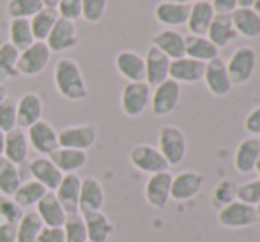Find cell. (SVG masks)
<instances>
[{"instance_id":"cell-30","label":"cell","mask_w":260,"mask_h":242,"mask_svg":"<svg viewBox=\"0 0 260 242\" xmlns=\"http://www.w3.org/2000/svg\"><path fill=\"white\" fill-rule=\"evenodd\" d=\"M83 219H85V226H87V240L108 242L113 230H115V226H113V223L110 221L108 216L103 211L89 212V214L83 216Z\"/></svg>"},{"instance_id":"cell-44","label":"cell","mask_w":260,"mask_h":242,"mask_svg":"<svg viewBox=\"0 0 260 242\" xmlns=\"http://www.w3.org/2000/svg\"><path fill=\"white\" fill-rule=\"evenodd\" d=\"M16 127V101L7 97L0 102V131L9 133Z\"/></svg>"},{"instance_id":"cell-49","label":"cell","mask_w":260,"mask_h":242,"mask_svg":"<svg viewBox=\"0 0 260 242\" xmlns=\"http://www.w3.org/2000/svg\"><path fill=\"white\" fill-rule=\"evenodd\" d=\"M0 242H16V225L0 223Z\"/></svg>"},{"instance_id":"cell-53","label":"cell","mask_w":260,"mask_h":242,"mask_svg":"<svg viewBox=\"0 0 260 242\" xmlns=\"http://www.w3.org/2000/svg\"><path fill=\"white\" fill-rule=\"evenodd\" d=\"M9 96H7V89H6V85L4 83H0V102L4 101V99H7Z\"/></svg>"},{"instance_id":"cell-33","label":"cell","mask_w":260,"mask_h":242,"mask_svg":"<svg viewBox=\"0 0 260 242\" xmlns=\"http://www.w3.org/2000/svg\"><path fill=\"white\" fill-rule=\"evenodd\" d=\"M46 193H48V189L32 179V181L21 182L20 188L16 189V193L13 194V200L16 201L23 211H30V209H36V205L41 201V198L45 196Z\"/></svg>"},{"instance_id":"cell-29","label":"cell","mask_w":260,"mask_h":242,"mask_svg":"<svg viewBox=\"0 0 260 242\" xmlns=\"http://www.w3.org/2000/svg\"><path fill=\"white\" fill-rule=\"evenodd\" d=\"M206 38L218 50L229 46L230 43L237 38V32L232 25L230 14H216L214 20H212V23H211V27H209Z\"/></svg>"},{"instance_id":"cell-3","label":"cell","mask_w":260,"mask_h":242,"mask_svg":"<svg viewBox=\"0 0 260 242\" xmlns=\"http://www.w3.org/2000/svg\"><path fill=\"white\" fill-rule=\"evenodd\" d=\"M218 223L229 230L248 228V226H253L258 223L257 209L239 200H234L219 209Z\"/></svg>"},{"instance_id":"cell-10","label":"cell","mask_w":260,"mask_h":242,"mask_svg":"<svg viewBox=\"0 0 260 242\" xmlns=\"http://www.w3.org/2000/svg\"><path fill=\"white\" fill-rule=\"evenodd\" d=\"M28 144H30L32 149L39 154V156L50 157L55 150L58 149V133L55 131V127L46 120H39L34 126L28 127Z\"/></svg>"},{"instance_id":"cell-9","label":"cell","mask_w":260,"mask_h":242,"mask_svg":"<svg viewBox=\"0 0 260 242\" xmlns=\"http://www.w3.org/2000/svg\"><path fill=\"white\" fill-rule=\"evenodd\" d=\"M98 140V127L94 124H80L68 126L58 131V147L76 150H89Z\"/></svg>"},{"instance_id":"cell-20","label":"cell","mask_w":260,"mask_h":242,"mask_svg":"<svg viewBox=\"0 0 260 242\" xmlns=\"http://www.w3.org/2000/svg\"><path fill=\"white\" fill-rule=\"evenodd\" d=\"M80 188H82V179L78 174H64L58 188L55 189L58 203L62 205L68 214L78 212V200H80Z\"/></svg>"},{"instance_id":"cell-18","label":"cell","mask_w":260,"mask_h":242,"mask_svg":"<svg viewBox=\"0 0 260 242\" xmlns=\"http://www.w3.org/2000/svg\"><path fill=\"white\" fill-rule=\"evenodd\" d=\"M28 170H30L32 179L41 186H45L48 191H55L58 188V184H60L62 177H64V174L55 166L53 161L45 156L32 159L30 164H28Z\"/></svg>"},{"instance_id":"cell-45","label":"cell","mask_w":260,"mask_h":242,"mask_svg":"<svg viewBox=\"0 0 260 242\" xmlns=\"http://www.w3.org/2000/svg\"><path fill=\"white\" fill-rule=\"evenodd\" d=\"M58 18L68 21H76L82 18V0H60L57 6Z\"/></svg>"},{"instance_id":"cell-52","label":"cell","mask_w":260,"mask_h":242,"mask_svg":"<svg viewBox=\"0 0 260 242\" xmlns=\"http://www.w3.org/2000/svg\"><path fill=\"white\" fill-rule=\"evenodd\" d=\"M4 145H6V133L0 131V156H4Z\"/></svg>"},{"instance_id":"cell-8","label":"cell","mask_w":260,"mask_h":242,"mask_svg":"<svg viewBox=\"0 0 260 242\" xmlns=\"http://www.w3.org/2000/svg\"><path fill=\"white\" fill-rule=\"evenodd\" d=\"M179 102H181V85L170 78L154 87V92L151 94V108L156 117H167L174 113Z\"/></svg>"},{"instance_id":"cell-22","label":"cell","mask_w":260,"mask_h":242,"mask_svg":"<svg viewBox=\"0 0 260 242\" xmlns=\"http://www.w3.org/2000/svg\"><path fill=\"white\" fill-rule=\"evenodd\" d=\"M260 157V140L257 136H248L237 145L234 154V166L241 175H248L255 171L257 161Z\"/></svg>"},{"instance_id":"cell-36","label":"cell","mask_w":260,"mask_h":242,"mask_svg":"<svg viewBox=\"0 0 260 242\" xmlns=\"http://www.w3.org/2000/svg\"><path fill=\"white\" fill-rule=\"evenodd\" d=\"M34 41L36 39H34V36H32L30 20L14 18V20L9 21V43L18 51L27 50Z\"/></svg>"},{"instance_id":"cell-19","label":"cell","mask_w":260,"mask_h":242,"mask_svg":"<svg viewBox=\"0 0 260 242\" xmlns=\"http://www.w3.org/2000/svg\"><path fill=\"white\" fill-rule=\"evenodd\" d=\"M204 71H206V64L199 60H193L189 57H182L177 60L170 62V69H168V78L181 83H197L204 78Z\"/></svg>"},{"instance_id":"cell-13","label":"cell","mask_w":260,"mask_h":242,"mask_svg":"<svg viewBox=\"0 0 260 242\" xmlns=\"http://www.w3.org/2000/svg\"><path fill=\"white\" fill-rule=\"evenodd\" d=\"M172 177L170 171H161V174L149 175L145 182V200L151 207L165 209L170 200V188H172Z\"/></svg>"},{"instance_id":"cell-41","label":"cell","mask_w":260,"mask_h":242,"mask_svg":"<svg viewBox=\"0 0 260 242\" xmlns=\"http://www.w3.org/2000/svg\"><path fill=\"white\" fill-rule=\"evenodd\" d=\"M236 200L243 201L251 207H257L260 203V179L248 181L236 188Z\"/></svg>"},{"instance_id":"cell-55","label":"cell","mask_w":260,"mask_h":242,"mask_svg":"<svg viewBox=\"0 0 260 242\" xmlns=\"http://www.w3.org/2000/svg\"><path fill=\"white\" fill-rule=\"evenodd\" d=\"M253 11H257V13L260 14V0H255V4H253V7H251Z\"/></svg>"},{"instance_id":"cell-16","label":"cell","mask_w":260,"mask_h":242,"mask_svg":"<svg viewBox=\"0 0 260 242\" xmlns=\"http://www.w3.org/2000/svg\"><path fill=\"white\" fill-rule=\"evenodd\" d=\"M43 119V99L36 92L23 94L16 101V124L20 129H28Z\"/></svg>"},{"instance_id":"cell-31","label":"cell","mask_w":260,"mask_h":242,"mask_svg":"<svg viewBox=\"0 0 260 242\" xmlns=\"http://www.w3.org/2000/svg\"><path fill=\"white\" fill-rule=\"evenodd\" d=\"M154 16L159 23L167 27H181L188 23L189 6L184 4H172V2H159L154 9Z\"/></svg>"},{"instance_id":"cell-12","label":"cell","mask_w":260,"mask_h":242,"mask_svg":"<svg viewBox=\"0 0 260 242\" xmlns=\"http://www.w3.org/2000/svg\"><path fill=\"white\" fill-rule=\"evenodd\" d=\"M45 43L48 45L52 53H62V51L75 48L78 45V30H76L75 21H68L58 18Z\"/></svg>"},{"instance_id":"cell-50","label":"cell","mask_w":260,"mask_h":242,"mask_svg":"<svg viewBox=\"0 0 260 242\" xmlns=\"http://www.w3.org/2000/svg\"><path fill=\"white\" fill-rule=\"evenodd\" d=\"M255 0H237V7H244V9H251Z\"/></svg>"},{"instance_id":"cell-6","label":"cell","mask_w":260,"mask_h":242,"mask_svg":"<svg viewBox=\"0 0 260 242\" xmlns=\"http://www.w3.org/2000/svg\"><path fill=\"white\" fill-rule=\"evenodd\" d=\"M129 163L133 164V168H137L138 171L147 175L161 174V171H168V163L165 161L163 154L159 152V149L149 145V144H140L135 145L129 150Z\"/></svg>"},{"instance_id":"cell-5","label":"cell","mask_w":260,"mask_h":242,"mask_svg":"<svg viewBox=\"0 0 260 242\" xmlns=\"http://www.w3.org/2000/svg\"><path fill=\"white\" fill-rule=\"evenodd\" d=\"M52 57L48 45L45 41H34L27 50L20 51L18 57V75L20 76H38L46 69Z\"/></svg>"},{"instance_id":"cell-17","label":"cell","mask_w":260,"mask_h":242,"mask_svg":"<svg viewBox=\"0 0 260 242\" xmlns=\"http://www.w3.org/2000/svg\"><path fill=\"white\" fill-rule=\"evenodd\" d=\"M145 60V83L149 87H157L159 83H163L165 80H168V69H170V58L151 45V48L147 50L144 57Z\"/></svg>"},{"instance_id":"cell-37","label":"cell","mask_w":260,"mask_h":242,"mask_svg":"<svg viewBox=\"0 0 260 242\" xmlns=\"http://www.w3.org/2000/svg\"><path fill=\"white\" fill-rule=\"evenodd\" d=\"M21 184L20 168L4 156H0V193L2 196H13Z\"/></svg>"},{"instance_id":"cell-46","label":"cell","mask_w":260,"mask_h":242,"mask_svg":"<svg viewBox=\"0 0 260 242\" xmlns=\"http://www.w3.org/2000/svg\"><path fill=\"white\" fill-rule=\"evenodd\" d=\"M244 129L251 136H260V106L248 113V117L244 119Z\"/></svg>"},{"instance_id":"cell-21","label":"cell","mask_w":260,"mask_h":242,"mask_svg":"<svg viewBox=\"0 0 260 242\" xmlns=\"http://www.w3.org/2000/svg\"><path fill=\"white\" fill-rule=\"evenodd\" d=\"M115 67L127 82H145V60L133 50H122L115 57Z\"/></svg>"},{"instance_id":"cell-47","label":"cell","mask_w":260,"mask_h":242,"mask_svg":"<svg viewBox=\"0 0 260 242\" xmlns=\"http://www.w3.org/2000/svg\"><path fill=\"white\" fill-rule=\"evenodd\" d=\"M34 242H64V230L45 226Z\"/></svg>"},{"instance_id":"cell-23","label":"cell","mask_w":260,"mask_h":242,"mask_svg":"<svg viewBox=\"0 0 260 242\" xmlns=\"http://www.w3.org/2000/svg\"><path fill=\"white\" fill-rule=\"evenodd\" d=\"M36 212L41 218L43 225L52 226V228H62L66 223V218H68V212L58 203L53 191H48L41 198V201L36 205Z\"/></svg>"},{"instance_id":"cell-27","label":"cell","mask_w":260,"mask_h":242,"mask_svg":"<svg viewBox=\"0 0 260 242\" xmlns=\"http://www.w3.org/2000/svg\"><path fill=\"white\" fill-rule=\"evenodd\" d=\"M53 164L62 171V174H76L82 170L89 161V154L85 150H76V149H66V147H58L57 150L50 156Z\"/></svg>"},{"instance_id":"cell-34","label":"cell","mask_w":260,"mask_h":242,"mask_svg":"<svg viewBox=\"0 0 260 242\" xmlns=\"http://www.w3.org/2000/svg\"><path fill=\"white\" fill-rule=\"evenodd\" d=\"M45 228L41 218L36 211H25L16 225V242H34Z\"/></svg>"},{"instance_id":"cell-35","label":"cell","mask_w":260,"mask_h":242,"mask_svg":"<svg viewBox=\"0 0 260 242\" xmlns=\"http://www.w3.org/2000/svg\"><path fill=\"white\" fill-rule=\"evenodd\" d=\"M58 20L57 9H50V7H43L39 13H36L30 18V28L32 36L36 41H46V38L50 36L52 28L55 27Z\"/></svg>"},{"instance_id":"cell-54","label":"cell","mask_w":260,"mask_h":242,"mask_svg":"<svg viewBox=\"0 0 260 242\" xmlns=\"http://www.w3.org/2000/svg\"><path fill=\"white\" fill-rule=\"evenodd\" d=\"M163 2H172V4H184V6H188L189 2H195V0H163Z\"/></svg>"},{"instance_id":"cell-26","label":"cell","mask_w":260,"mask_h":242,"mask_svg":"<svg viewBox=\"0 0 260 242\" xmlns=\"http://www.w3.org/2000/svg\"><path fill=\"white\" fill-rule=\"evenodd\" d=\"M216 13L212 9L211 2H204V0H195L193 6L189 7V16H188V28L191 36H207V30L211 27L212 20H214Z\"/></svg>"},{"instance_id":"cell-48","label":"cell","mask_w":260,"mask_h":242,"mask_svg":"<svg viewBox=\"0 0 260 242\" xmlns=\"http://www.w3.org/2000/svg\"><path fill=\"white\" fill-rule=\"evenodd\" d=\"M216 14H232L237 9V0H211Z\"/></svg>"},{"instance_id":"cell-51","label":"cell","mask_w":260,"mask_h":242,"mask_svg":"<svg viewBox=\"0 0 260 242\" xmlns=\"http://www.w3.org/2000/svg\"><path fill=\"white\" fill-rule=\"evenodd\" d=\"M43 2V7H50V9H57V6H58V2L60 0H41Z\"/></svg>"},{"instance_id":"cell-15","label":"cell","mask_w":260,"mask_h":242,"mask_svg":"<svg viewBox=\"0 0 260 242\" xmlns=\"http://www.w3.org/2000/svg\"><path fill=\"white\" fill-rule=\"evenodd\" d=\"M105 205V189L103 184L96 177L82 179V188H80V200H78V212L82 216L89 212L101 211Z\"/></svg>"},{"instance_id":"cell-2","label":"cell","mask_w":260,"mask_h":242,"mask_svg":"<svg viewBox=\"0 0 260 242\" xmlns=\"http://www.w3.org/2000/svg\"><path fill=\"white\" fill-rule=\"evenodd\" d=\"M226 64V73H229L230 83L234 85H244L246 82H250V78L253 76L255 67H257V55L255 50L250 46H241L230 55Z\"/></svg>"},{"instance_id":"cell-11","label":"cell","mask_w":260,"mask_h":242,"mask_svg":"<svg viewBox=\"0 0 260 242\" xmlns=\"http://www.w3.org/2000/svg\"><path fill=\"white\" fill-rule=\"evenodd\" d=\"M204 186V177L197 171L186 170L172 177L170 198L175 201H188L199 196Z\"/></svg>"},{"instance_id":"cell-38","label":"cell","mask_w":260,"mask_h":242,"mask_svg":"<svg viewBox=\"0 0 260 242\" xmlns=\"http://www.w3.org/2000/svg\"><path fill=\"white\" fill-rule=\"evenodd\" d=\"M18 57L20 51L14 48L9 41L0 45V83H4L6 80L16 78L18 75Z\"/></svg>"},{"instance_id":"cell-43","label":"cell","mask_w":260,"mask_h":242,"mask_svg":"<svg viewBox=\"0 0 260 242\" xmlns=\"http://www.w3.org/2000/svg\"><path fill=\"white\" fill-rule=\"evenodd\" d=\"M23 212L25 211L13 200V196H0V223L18 225Z\"/></svg>"},{"instance_id":"cell-1","label":"cell","mask_w":260,"mask_h":242,"mask_svg":"<svg viewBox=\"0 0 260 242\" xmlns=\"http://www.w3.org/2000/svg\"><path fill=\"white\" fill-rule=\"evenodd\" d=\"M53 83L57 92L68 101L78 102L89 96V87L78 62L69 57L58 58V62L55 64Z\"/></svg>"},{"instance_id":"cell-14","label":"cell","mask_w":260,"mask_h":242,"mask_svg":"<svg viewBox=\"0 0 260 242\" xmlns=\"http://www.w3.org/2000/svg\"><path fill=\"white\" fill-rule=\"evenodd\" d=\"M202 80L206 82V87H207L209 92L216 97L226 96V94L230 92V89H232L229 73H226V64L219 57L211 62H207Z\"/></svg>"},{"instance_id":"cell-40","label":"cell","mask_w":260,"mask_h":242,"mask_svg":"<svg viewBox=\"0 0 260 242\" xmlns=\"http://www.w3.org/2000/svg\"><path fill=\"white\" fill-rule=\"evenodd\" d=\"M41 9H43L41 0H9L7 2V14H9L11 20H14V18L30 20Z\"/></svg>"},{"instance_id":"cell-57","label":"cell","mask_w":260,"mask_h":242,"mask_svg":"<svg viewBox=\"0 0 260 242\" xmlns=\"http://www.w3.org/2000/svg\"><path fill=\"white\" fill-rule=\"evenodd\" d=\"M255 209H257V216H258V221H260V203L257 205V207H255Z\"/></svg>"},{"instance_id":"cell-24","label":"cell","mask_w":260,"mask_h":242,"mask_svg":"<svg viewBox=\"0 0 260 242\" xmlns=\"http://www.w3.org/2000/svg\"><path fill=\"white\" fill-rule=\"evenodd\" d=\"M28 150H30V144L25 129H16L6 133V145H4V157L14 163L16 166L23 164L28 159Z\"/></svg>"},{"instance_id":"cell-42","label":"cell","mask_w":260,"mask_h":242,"mask_svg":"<svg viewBox=\"0 0 260 242\" xmlns=\"http://www.w3.org/2000/svg\"><path fill=\"white\" fill-rule=\"evenodd\" d=\"M108 0H82V18L87 23H100L105 18Z\"/></svg>"},{"instance_id":"cell-25","label":"cell","mask_w":260,"mask_h":242,"mask_svg":"<svg viewBox=\"0 0 260 242\" xmlns=\"http://www.w3.org/2000/svg\"><path fill=\"white\" fill-rule=\"evenodd\" d=\"M152 46H156L159 51H163L170 60H177V58L186 57L184 36L179 34L177 30H172V28H165V30H159L157 34H154Z\"/></svg>"},{"instance_id":"cell-4","label":"cell","mask_w":260,"mask_h":242,"mask_svg":"<svg viewBox=\"0 0 260 242\" xmlns=\"http://www.w3.org/2000/svg\"><path fill=\"white\" fill-rule=\"evenodd\" d=\"M159 152L163 154L168 166H177L184 161L188 144L186 136L177 126H163L159 129Z\"/></svg>"},{"instance_id":"cell-56","label":"cell","mask_w":260,"mask_h":242,"mask_svg":"<svg viewBox=\"0 0 260 242\" xmlns=\"http://www.w3.org/2000/svg\"><path fill=\"white\" fill-rule=\"evenodd\" d=\"M255 170H257V174L260 175V157H258V161H257V166H255Z\"/></svg>"},{"instance_id":"cell-58","label":"cell","mask_w":260,"mask_h":242,"mask_svg":"<svg viewBox=\"0 0 260 242\" xmlns=\"http://www.w3.org/2000/svg\"><path fill=\"white\" fill-rule=\"evenodd\" d=\"M204 2H211V0H204Z\"/></svg>"},{"instance_id":"cell-32","label":"cell","mask_w":260,"mask_h":242,"mask_svg":"<svg viewBox=\"0 0 260 242\" xmlns=\"http://www.w3.org/2000/svg\"><path fill=\"white\" fill-rule=\"evenodd\" d=\"M184 45L186 57L193 58V60L207 64V62L218 58L219 50L209 41L206 36H188V38H184Z\"/></svg>"},{"instance_id":"cell-7","label":"cell","mask_w":260,"mask_h":242,"mask_svg":"<svg viewBox=\"0 0 260 242\" xmlns=\"http://www.w3.org/2000/svg\"><path fill=\"white\" fill-rule=\"evenodd\" d=\"M151 102V87L145 82H127L120 94V108L124 115L140 117Z\"/></svg>"},{"instance_id":"cell-28","label":"cell","mask_w":260,"mask_h":242,"mask_svg":"<svg viewBox=\"0 0 260 242\" xmlns=\"http://www.w3.org/2000/svg\"><path fill=\"white\" fill-rule=\"evenodd\" d=\"M230 20L236 28L237 36H243L248 39H257L260 38V14L253 9H244V7H237L232 14Z\"/></svg>"},{"instance_id":"cell-39","label":"cell","mask_w":260,"mask_h":242,"mask_svg":"<svg viewBox=\"0 0 260 242\" xmlns=\"http://www.w3.org/2000/svg\"><path fill=\"white\" fill-rule=\"evenodd\" d=\"M62 230H64V242H89L87 240L85 219L80 212L68 214Z\"/></svg>"}]
</instances>
